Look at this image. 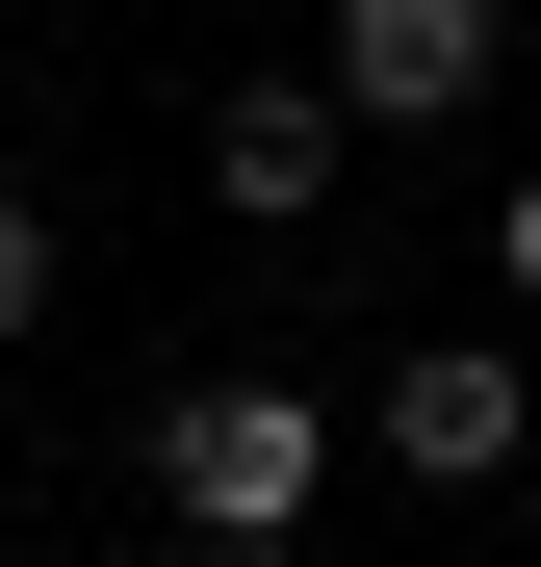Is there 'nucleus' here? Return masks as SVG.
Instances as JSON below:
<instances>
[{
	"mask_svg": "<svg viewBox=\"0 0 541 567\" xmlns=\"http://www.w3.org/2000/svg\"><path fill=\"white\" fill-rule=\"evenodd\" d=\"M335 155H361L335 78H258V104H207V207H232V233H310V207H335Z\"/></svg>",
	"mask_w": 541,
	"mask_h": 567,
	"instance_id": "20e7f679",
	"label": "nucleus"
},
{
	"mask_svg": "<svg viewBox=\"0 0 541 567\" xmlns=\"http://www.w3.org/2000/svg\"><path fill=\"white\" fill-rule=\"evenodd\" d=\"M490 284H516V310H541V181H516V207H490Z\"/></svg>",
	"mask_w": 541,
	"mask_h": 567,
	"instance_id": "423d86ee",
	"label": "nucleus"
},
{
	"mask_svg": "<svg viewBox=\"0 0 541 567\" xmlns=\"http://www.w3.org/2000/svg\"><path fill=\"white\" fill-rule=\"evenodd\" d=\"M0 336H52V207H0Z\"/></svg>",
	"mask_w": 541,
	"mask_h": 567,
	"instance_id": "39448f33",
	"label": "nucleus"
},
{
	"mask_svg": "<svg viewBox=\"0 0 541 567\" xmlns=\"http://www.w3.org/2000/svg\"><path fill=\"white\" fill-rule=\"evenodd\" d=\"M516 439H541V388H516V336H413V361H387V464H413V491H490Z\"/></svg>",
	"mask_w": 541,
	"mask_h": 567,
	"instance_id": "7ed1b4c3",
	"label": "nucleus"
},
{
	"mask_svg": "<svg viewBox=\"0 0 541 567\" xmlns=\"http://www.w3.org/2000/svg\"><path fill=\"white\" fill-rule=\"evenodd\" d=\"M335 491V413L284 388V361H207V388H155V516L180 542H284Z\"/></svg>",
	"mask_w": 541,
	"mask_h": 567,
	"instance_id": "f257e3e1",
	"label": "nucleus"
},
{
	"mask_svg": "<svg viewBox=\"0 0 541 567\" xmlns=\"http://www.w3.org/2000/svg\"><path fill=\"white\" fill-rule=\"evenodd\" d=\"M180 567H310V542H180Z\"/></svg>",
	"mask_w": 541,
	"mask_h": 567,
	"instance_id": "0eeeda50",
	"label": "nucleus"
},
{
	"mask_svg": "<svg viewBox=\"0 0 541 567\" xmlns=\"http://www.w3.org/2000/svg\"><path fill=\"white\" fill-rule=\"evenodd\" d=\"M490 78H516V0H335V104L361 130H438Z\"/></svg>",
	"mask_w": 541,
	"mask_h": 567,
	"instance_id": "f03ea898",
	"label": "nucleus"
}]
</instances>
